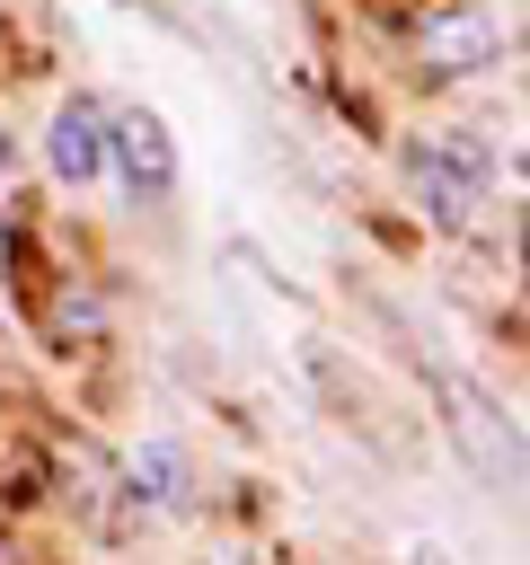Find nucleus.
<instances>
[{"label": "nucleus", "instance_id": "nucleus-8", "mask_svg": "<svg viewBox=\"0 0 530 565\" xmlns=\"http://www.w3.org/2000/svg\"><path fill=\"white\" fill-rule=\"evenodd\" d=\"M115 9H132V0H115Z\"/></svg>", "mask_w": 530, "mask_h": 565}, {"label": "nucleus", "instance_id": "nucleus-4", "mask_svg": "<svg viewBox=\"0 0 530 565\" xmlns=\"http://www.w3.org/2000/svg\"><path fill=\"white\" fill-rule=\"evenodd\" d=\"M106 177H124L132 203L177 194V132L159 124V106H106Z\"/></svg>", "mask_w": 530, "mask_h": 565}, {"label": "nucleus", "instance_id": "nucleus-7", "mask_svg": "<svg viewBox=\"0 0 530 565\" xmlns=\"http://www.w3.org/2000/svg\"><path fill=\"white\" fill-rule=\"evenodd\" d=\"M0 565H9V539H0Z\"/></svg>", "mask_w": 530, "mask_h": 565}, {"label": "nucleus", "instance_id": "nucleus-3", "mask_svg": "<svg viewBox=\"0 0 530 565\" xmlns=\"http://www.w3.org/2000/svg\"><path fill=\"white\" fill-rule=\"evenodd\" d=\"M495 62H504L495 0H442V9H424V26H415V71L424 79H477Z\"/></svg>", "mask_w": 530, "mask_h": 565}, {"label": "nucleus", "instance_id": "nucleus-2", "mask_svg": "<svg viewBox=\"0 0 530 565\" xmlns=\"http://www.w3.org/2000/svg\"><path fill=\"white\" fill-rule=\"evenodd\" d=\"M433 397H442V433L459 441L468 477L495 486V494H512L521 486V424H512V406L495 388H477L468 371H433Z\"/></svg>", "mask_w": 530, "mask_h": 565}, {"label": "nucleus", "instance_id": "nucleus-1", "mask_svg": "<svg viewBox=\"0 0 530 565\" xmlns=\"http://www.w3.org/2000/svg\"><path fill=\"white\" fill-rule=\"evenodd\" d=\"M398 168H406V185H415V203H424V221L433 230H477L486 221V194H495V150L477 141V132H459V124H442V132H415L406 150H398Z\"/></svg>", "mask_w": 530, "mask_h": 565}, {"label": "nucleus", "instance_id": "nucleus-5", "mask_svg": "<svg viewBox=\"0 0 530 565\" xmlns=\"http://www.w3.org/2000/svg\"><path fill=\"white\" fill-rule=\"evenodd\" d=\"M44 177L53 185H71V194H88L97 177H106V106L97 97H62L53 106V124H44Z\"/></svg>", "mask_w": 530, "mask_h": 565}, {"label": "nucleus", "instance_id": "nucleus-6", "mask_svg": "<svg viewBox=\"0 0 530 565\" xmlns=\"http://www.w3.org/2000/svg\"><path fill=\"white\" fill-rule=\"evenodd\" d=\"M124 494L150 503V512H177V503H186V450H177V441H141V450L124 459Z\"/></svg>", "mask_w": 530, "mask_h": 565}]
</instances>
